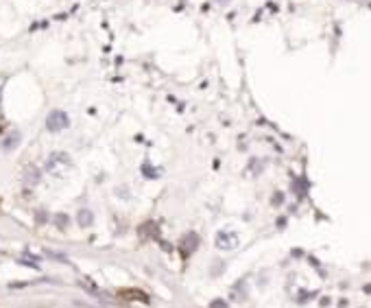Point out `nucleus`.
<instances>
[{
    "mask_svg": "<svg viewBox=\"0 0 371 308\" xmlns=\"http://www.w3.org/2000/svg\"><path fill=\"white\" fill-rule=\"evenodd\" d=\"M70 166H72V160H70L68 153L55 151V153H50V155L46 157L44 169H46V173H50V175H64Z\"/></svg>",
    "mask_w": 371,
    "mask_h": 308,
    "instance_id": "obj_1",
    "label": "nucleus"
},
{
    "mask_svg": "<svg viewBox=\"0 0 371 308\" xmlns=\"http://www.w3.org/2000/svg\"><path fill=\"white\" fill-rule=\"evenodd\" d=\"M70 125L68 120V114L62 110H55L48 114V118H46V129H50V132H62V129H65Z\"/></svg>",
    "mask_w": 371,
    "mask_h": 308,
    "instance_id": "obj_2",
    "label": "nucleus"
},
{
    "mask_svg": "<svg viewBox=\"0 0 371 308\" xmlns=\"http://www.w3.org/2000/svg\"><path fill=\"white\" fill-rule=\"evenodd\" d=\"M217 247L218 249H236L238 247V236L234 232H220L217 236Z\"/></svg>",
    "mask_w": 371,
    "mask_h": 308,
    "instance_id": "obj_3",
    "label": "nucleus"
},
{
    "mask_svg": "<svg viewBox=\"0 0 371 308\" xmlns=\"http://www.w3.org/2000/svg\"><path fill=\"white\" fill-rule=\"evenodd\" d=\"M24 181H26L29 186H35L37 181H40V173H37V169H35L33 164H29V166L24 169Z\"/></svg>",
    "mask_w": 371,
    "mask_h": 308,
    "instance_id": "obj_4",
    "label": "nucleus"
},
{
    "mask_svg": "<svg viewBox=\"0 0 371 308\" xmlns=\"http://www.w3.org/2000/svg\"><path fill=\"white\" fill-rule=\"evenodd\" d=\"M77 221H79V225L81 227H87V225H92L94 214L90 212V210H81V212L77 214Z\"/></svg>",
    "mask_w": 371,
    "mask_h": 308,
    "instance_id": "obj_5",
    "label": "nucleus"
},
{
    "mask_svg": "<svg viewBox=\"0 0 371 308\" xmlns=\"http://www.w3.org/2000/svg\"><path fill=\"white\" fill-rule=\"evenodd\" d=\"M18 142H20V133H18V132H13L11 136H9L7 140H4V144H2V147L9 151V149H16V147H18Z\"/></svg>",
    "mask_w": 371,
    "mask_h": 308,
    "instance_id": "obj_6",
    "label": "nucleus"
},
{
    "mask_svg": "<svg viewBox=\"0 0 371 308\" xmlns=\"http://www.w3.org/2000/svg\"><path fill=\"white\" fill-rule=\"evenodd\" d=\"M68 214H55V225L59 227V230H65L68 227Z\"/></svg>",
    "mask_w": 371,
    "mask_h": 308,
    "instance_id": "obj_7",
    "label": "nucleus"
},
{
    "mask_svg": "<svg viewBox=\"0 0 371 308\" xmlns=\"http://www.w3.org/2000/svg\"><path fill=\"white\" fill-rule=\"evenodd\" d=\"M212 308H227V304H225V302H220V300H217V302H212Z\"/></svg>",
    "mask_w": 371,
    "mask_h": 308,
    "instance_id": "obj_8",
    "label": "nucleus"
},
{
    "mask_svg": "<svg viewBox=\"0 0 371 308\" xmlns=\"http://www.w3.org/2000/svg\"><path fill=\"white\" fill-rule=\"evenodd\" d=\"M217 2H218V4H227L229 0H217Z\"/></svg>",
    "mask_w": 371,
    "mask_h": 308,
    "instance_id": "obj_9",
    "label": "nucleus"
}]
</instances>
